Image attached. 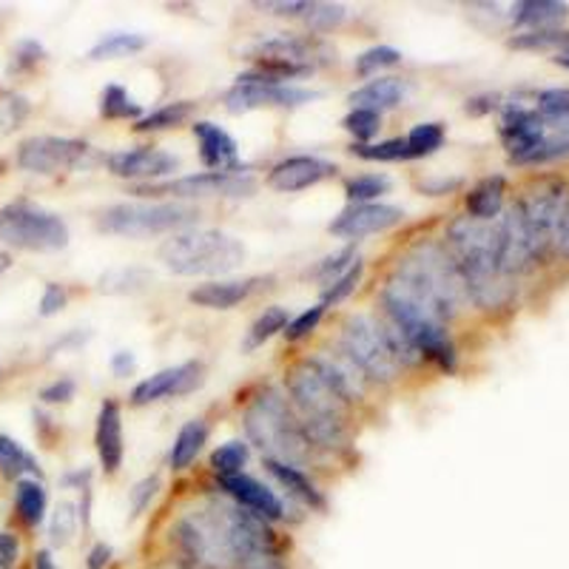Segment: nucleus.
<instances>
[{
	"label": "nucleus",
	"instance_id": "nucleus-62",
	"mask_svg": "<svg viewBox=\"0 0 569 569\" xmlns=\"http://www.w3.org/2000/svg\"><path fill=\"white\" fill-rule=\"evenodd\" d=\"M552 60H556L558 66H563V69H569V49H567V52L556 54V58H552Z\"/></svg>",
	"mask_w": 569,
	"mask_h": 569
},
{
	"label": "nucleus",
	"instance_id": "nucleus-61",
	"mask_svg": "<svg viewBox=\"0 0 569 569\" xmlns=\"http://www.w3.org/2000/svg\"><path fill=\"white\" fill-rule=\"evenodd\" d=\"M9 268H12V257H9V253L3 251V248H0V277H3V273H7Z\"/></svg>",
	"mask_w": 569,
	"mask_h": 569
},
{
	"label": "nucleus",
	"instance_id": "nucleus-7",
	"mask_svg": "<svg viewBox=\"0 0 569 569\" xmlns=\"http://www.w3.org/2000/svg\"><path fill=\"white\" fill-rule=\"evenodd\" d=\"M0 240L18 251H63L69 246V226L58 213L32 202H9L0 208Z\"/></svg>",
	"mask_w": 569,
	"mask_h": 569
},
{
	"label": "nucleus",
	"instance_id": "nucleus-31",
	"mask_svg": "<svg viewBox=\"0 0 569 569\" xmlns=\"http://www.w3.org/2000/svg\"><path fill=\"white\" fill-rule=\"evenodd\" d=\"M288 322H291V313L284 311V308H279V305L266 308V311L253 319L251 328H248V337H246V342H242V350H246V353H253V350L262 348L268 339L277 337V333H282V330L288 328Z\"/></svg>",
	"mask_w": 569,
	"mask_h": 569
},
{
	"label": "nucleus",
	"instance_id": "nucleus-35",
	"mask_svg": "<svg viewBox=\"0 0 569 569\" xmlns=\"http://www.w3.org/2000/svg\"><path fill=\"white\" fill-rule=\"evenodd\" d=\"M100 114L106 120H134L137 123L142 117V109L140 103L131 100V94L123 86H106L103 94H100Z\"/></svg>",
	"mask_w": 569,
	"mask_h": 569
},
{
	"label": "nucleus",
	"instance_id": "nucleus-26",
	"mask_svg": "<svg viewBox=\"0 0 569 569\" xmlns=\"http://www.w3.org/2000/svg\"><path fill=\"white\" fill-rule=\"evenodd\" d=\"M569 14L567 3L558 0H525L512 7V20L518 27H530V32H543V29H556Z\"/></svg>",
	"mask_w": 569,
	"mask_h": 569
},
{
	"label": "nucleus",
	"instance_id": "nucleus-40",
	"mask_svg": "<svg viewBox=\"0 0 569 569\" xmlns=\"http://www.w3.org/2000/svg\"><path fill=\"white\" fill-rule=\"evenodd\" d=\"M512 49H530V52H547L556 49V54L569 49V32L563 29H543V32H525L510 40Z\"/></svg>",
	"mask_w": 569,
	"mask_h": 569
},
{
	"label": "nucleus",
	"instance_id": "nucleus-4",
	"mask_svg": "<svg viewBox=\"0 0 569 569\" xmlns=\"http://www.w3.org/2000/svg\"><path fill=\"white\" fill-rule=\"evenodd\" d=\"M160 262L177 277H222L246 262V246L217 228L177 231L160 248Z\"/></svg>",
	"mask_w": 569,
	"mask_h": 569
},
{
	"label": "nucleus",
	"instance_id": "nucleus-3",
	"mask_svg": "<svg viewBox=\"0 0 569 569\" xmlns=\"http://www.w3.org/2000/svg\"><path fill=\"white\" fill-rule=\"evenodd\" d=\"M246 433L251 445L262 450V456L282 465H293L302 470L313 456L311 439L305 436L297 410L279 390H266L246 408Z\"/></svg>",
	"mask_w": 569,
	"mask_h": 569
},
{
	"label": "nucleus",
	"instance_id": "nucleus-50",
	"mask_svg": "<svg viewBox=\"0 0 569 569\" xmlns=\"http://www.w3.org/2000/svg\"><path fill=\"white\" fill-rule=\"evenodd\" d=\"M46 58V49L38 43V40H20L18 46H14L12 52V66H9V71H32L34 66L43 63Z\"/></svg>",
	"mask_w": 569,
	"mask_h": 569
},
{
	"label": "nucleus",
	"instance_id": "nucleus-5",
	"mask_svg": "<svg viewBox=\"0 0 569 569\" xmlns=\"http://www.w3.org/2000/svg\"><path fill=\"white\" fill-rule=\"evenodd\" d=\"M200 217L194 206L186 202H117L98 213V228L114 237H154V233L182 231Z\"/></svg>",
	"mask_w": 569,
	"mask_h": 569
},
{
	"label": "nucleus",
	"instance_id": "nucleus-27",
	"mask_svg": "<svg viewBox=\"0 0 569 569\" xmlns=\"http://www.w3.org/2000/svg\"><path fill=\"white\" fill-rule=\"evenodd\" d=\"M505 177H485V180L467 194V217H476V220H496L498 213L505 211Z\"/></svg>",
	"mask_w": 569,
	"mask_h": 569
},
{
	"label": "nucleus",
	"instance_id": "nucleus-54",
	"mask_svg": "<svg viewBox=\"0 0 569 569\" xmlns=\"http://www.w3.org/2000/svg\"><path fill=\"white\" fill-rule=\"evenodd\" d=\"M157 487H160V479H157V476H151V479H142L140 485H134V490L129 492L131 516H140V512L151 505V498H154Z\"/></svg>",
	"mask_w": 569,
	"mask_h": 569
},
{
	"label": "nucleus",
	"instance_id": "nucleus-23",
	"mask_svg": "<svg viewBox=\"0 0 569 569\" xmlns=\"http://www.w3.org/2000/svg\"><path fill=\"white\" fill-rule=\"evenodd\" d=\"M94 445H98L100 465L109 476H114L123 465V413L114 399H106L98 413V430H94Z\"/></svg>",
	"mask_w": 569,
	"mask_h": 569
},
{
	"label": "nucleus",
	"instance_id": "nucleus-45",
	"mask_svg": "<svg viewBox=\"0 0 569 569\" xmlns=\"http://www.w3.org/2000/svg\"><path fill=\"white\" fill-rule=\"evenodd\" d=\"M401 60V52L399 49H393V46H373V49H368V52H362L359 58H356V74L359 78H370V74H376L379 69H390V66H396Z\"/></svg>",
	"mask_w": 569,
	"mask_h": 569
},
{
	"label": "nucleus",
	"instance_id": "nucleus-38",
	"mask_svg": "<svg viewBox=\"0 0 569 569\" xmlns=\"http://www.w3.org/2000/svg\"><path fill=\"white\" fill-rule=\"evenodd\" d=\"M408 140L410 160L416 157H430L445 146V126L441 123H419L410 129V134L405 137Z\"/></svg>",
	"mask_w": 569,
	"mask_h": 569
},
{
	"label": "nucleus",
	"instance_id": "nucleus-30",
	"mask_svg": "<svg viewBox=\"0 0 569 569\" xmlns=\"http://www.w3.org/2000/svg\"><path fill=\"white\" fill-rule=\"evenodd\" d=\"M14 510L27 527H40L46 518V490L38 479H20L14 490Z\"/></svg>",
	"mask_w": 569,
	"mask_h": 569
},
{
	"label": "nucleus",
	"instance_id": "nucleus-36",
	"mask_svg": "<svg viewBox=\"0 0 569 569\" xmlns=\"http://www.w3.org/2000/svg\"><path fill=\"white\" fill-rule=\"evenodd\" d=\"M80 527V510L71 501H60L52 512V525H49V541H52L54 550H63L74 541Z\"/></svg>",
	"mask_w": 569,
	"mask_h": 569
},
{
	"label": "nucleus",
	"instance_id": "nucleus-28",
	"mask_svg": "<svg viewBox=\"0 0 569 569\" xmlns=\"http://www.w3.org/2000/svg\"><path fill=\"white\" fill-rule=\"evenodd\" d=\"M208 441V425L202 419H191L180 427L174 445H171L169 465L171 470H186V467L194 465V459L200 456L202 445Z\"/></svg>",
	"mask_w": 569,
	"mask_h": 569
},
{
	"label": "nucleus",
	"instance_id": "nucleus-13",
	"mask_svg": "<svg viewBox=\"0 0 569 569\" xmlns=\"http://www.w3.org/2000/svg\"><path fill=\"white\" fill-rule=\"evenodd\" d=\"M322 94L299 86H273V83H237L226 91V109L231 114H246L253 109H297V106L313 103Z\"/></svg>",
	"mask_w": 569,
	"mask_h": 569
},
{
	"label": "nucleus",
	"instance_id": "nucleus-10",
	"mask_svg": "<svg viewBox=\"0 0 569 569\" xmlns=\"http://www.w3.org/2000/svg\"><path fill=\"white\" fill-rule=\"evenodd\" d=\"M521 213H525L527 228H530L532 246H536L538 259L556 248L558 228H561L563 213L569 206V188L561 180H541L527 191L525 200H518Z\"/></svg>",
	"mask_w": 569,
	"mask_h": 569
},
{
	"label": "nucleus",
	"instance_id": "nucleus-11",
	"mask_svg": "<svg viewBox=\"0 0 569 569\" xmlns=\"http://www.w3.org/2000/svg\"><path fill=\"white\" fill-rule=\"evenodd\" d=\"M86 154H89V142L74 140V137L38 134L20 142L18 166L29 174L52 177L60 171L78 169Z\"/></svg>",
	"mask_w": 569,
	"mask_h": 569
},
{
	"label": "nucleus",
	"instance_id": "nucleus-17",
	"mask_svg": "<svg viewBox=\"0 0 569 569\" xmlns=\"http://www.w3.org/2000/svg\"><path fill=\"white\" fill-rule=\"evenodd\" d=\"M251 58L257 60H282V63L305 66V69H317V63L330 60V49L325 40L308 38V34H288L279 32L273 38L259 40L251 49Z\"/></svg>",
	"mask_w": 569,
	"mask_h": 569
},
{
	"label": "nucleus",
	"instance_id": "nucleus-43",
	"mask_svg": "<svg viewBox=\"0 0 569 569\" xmlns=\"http://www.w3.org/2000/svg\"><path fill=\"white\" fill-rule=\"evenodd\" d=\"M362 271H365L362 259H356L348 271L339 273L337 279H330V282L322 288V305H325V308H328V305H339L342 299H348L350 293L356 291L359 279H362Z\"/></svg>",
	"mask_w": 569,
	"mask_h": 569
},
{
	"label": "nucleus",
	"instance_id": "nucleus-6",
	"mask_svg": "<svg viewBox=\"0 0 569 569\" xmlns=\"http://www.w3.org/2000/svg\"><path fill=\"white\" fill-rule=\"evenodd\" d=\"M342 350L356 368L362 370L368 382H393L399 376L401 362L390 345L388 330L382 319L368 317V313H350L342 322Z\"/></svg>",
	"mask_w": 569,
	"mask_h": 569
},
{
	"label": "nucleus",
	"instance_id": "nucleus-48",
	"mask_svg": "<svg viewBox=\"0 0 569 569\" xmlns=\"http://www.w3.org/2000/svg\"><path fill=\"white\" fill-rule=\"evenodd\" d=\"M29 114V100L0 89V131H14Z\"/></svg>",
	"mask_w": 569,
	"mask_h": 569
},
{
	"label": "nucleus",
	"instance_id": "nucleus-20",
	"mask_svg": "<svg viewBox=\"0 0 569 569\" xmlns=\"http://www.w3.org/2000/svg\"><path fill=\"white\" fill-rule=\"evenodd\" d=\"M337 174V166L328 160H319V157H288V160L277 162L271 171H268V186L273 191H282V194H297L305 188L317 186V182L328 180V177Z\"/></svg>",
	"mask_w": 569,
	"mask_h": 569
},
{
	"label": "nucleus",
	"instance_id": "nucleus-32",
	"mask_svg": "<svg viewBox=\"0 0 569 569\" xmlns=\"http://www.w3.org/2000/svg\"><path fill=\"white\" fill-rule=\"evenodd\" d=\"M149 40L142 34H129V32H111L106 38H100L98 43L91 46L89 58L91 60H117V58H129V54H137L146 49Z\"/></svg>",
	"mask_w": 569,
	"mask_h": 569
},
{
	"label": "nucleus",
	"instance_id": "nucleus-16",
	"mask_svg": "<svg viewBox=\"0 0 569 569\" xmlns=\"http://www.w3.org/2000/svg\"><path fill=\"white\" fill-rule=\"evenodd\" d=\"M180 169V157L169 151L154 149V146H140V149L117 151L109 157V171L120 180H137L140 186L157 182L162 177H171Z\"/></svg>",
	"mask_w": 569,
	"mask_h": 569
},
{
	"label": "nucleus",
	"instance_id": "nucleus-56",
	"mask_svg": "<svg viewBox=\"0 0 569 569\" xmlns=\"http://www.w3.org/2000/svg\"><path fill=\"white\" fill-rule=\"evenodd\" d=\"M134 368H137V359L134 353H129V350H117V353L111 356V370H114V376H120V379L134 373Z\"/></svg>",
	"mask_w": 569,
	"mask_h": 569
},
{
	"label": "nucleus",
	"instance_id": "nucleus-9",
	"mask_svg": "<svg viewBox=\"0 0 569 569\" xmlns=\"http://www.w3.org/2000/svg\"><path fill=\"white\" fill-rule=\"evenodd\" d=\"M421 282L436 293V297L445 302V308L450 313H459L467 302V288L465 279H461L459 266H456L453 253L447 251L445 246L433 240H425L401 259Z\"/></svg>",
	"mask_w": 569,
	"mask_h": 569
},
{
	"label": "nucleus",
	"instance_id": "nucleus-52",
	"mask_svg": "<svg viewBox=\"0 0 569 569\" xmlns=\"http://www.w3.org/2000/svg\"><path fill=\"white\" fill-rule=\"evenodd\" d=\"M66 302H69V291H66L63 284L49 282L43 288V297H40V305H38L40 317H54V313L63 311Z\"/></svg>",
	"mask_w": 569,
	"mask_h": 569
},
{
	"label": "nucleus",
	"instance_id": "nucleus-59",
	"mask_svg": "<svg viewBox=\"0 0 569 569\" xmlns=\"http://www.w3.org/2000/svg\"><path fill=\"white\" fill-rule=\"evenodd\" d=\"M556 248L563 253V257H569V206H567V213H563L561 220V228H558V237H556Z\"/></svg>",
	"mask_w": 569,
	"mask_h": 569
},
{
	"label": "nucleus",
	"instance_id": "nucleus-33",
	"mask_svg": "<svg viewBox=\"0 0 569 569\" xmlns=\"http://www.w3.org/2000/svg\"><path fill=\"white\" fill-rule=\"evenodd\" d=\"M194 114V103L191 100H177V103H166L162 109L151 111V114H142L134 123V131H166L177 129Z\"/></svg>",
	"mask_w": 569,
	"mask_h": 569
},
{
	"label": "nucleus",
	"instance_id": "nucleus-46",
	"mask_svg": "<svg viewBox=\"0 0 569 569\" xmlns=\"http://www.w3.org/2000/svg\"><path fill=\"white\" fill-rule=\"evenodd\" d=\"M149 282V273L137 271V268H123V271H109L106 277H100V291L103 293H129L140 291L142 284Z\"/></svg>",
	"mask_w": 569,
	"mask_h": 569
},
{
	"label": "nucleus",
	"instance_id": "nucleus-2",
	"mask_svg": "<svg viewBox=\"0 0 569 569\" xmlns=\"http://www.w3.org/2000/svg\"><path fill=\"white\" fill-rule=\"evenodd\" d=\"M288 393L302 421L305 436L313 447H339L348 439V401L333 390V385L319 373L311 359L288 370Z\"/></svg>",
	"mask_w": 569,
	"mask_h": 569
},
{
	"label": "nucleus",
	"instance_id": "nucleus-51",
	"mask_svg": "<svg viewBox=\"0 0 569 569\" xmlns=\"http://www.w3.org/2000/svg\"><path fill=\"white\" fill-rule=\"evenodd\" d=\"M356 262V253H353V248H345V251H339V253H333V257H325L322 262H319L317 266V277L322 279L325 284L330 282V279H337L339 273H345L348 271L350 266H353Z\"/></svg>",
	"mask_w": 569,
	"mask_h": 569
},
{
	"label": "nucleus",
	"instance_id": "nucleus-63",
	"mask_svg": "<svg viewBox=\"0 0 569 569\" xmlns=\"http://www.w3.org/2000/svg\"><path fill=\"white\" fill-rule=\"evenodd\" d=\"M0 569H3V567H0Z\"/></svg>",
	"mask_w": 569,
	"mask_h": 569
},
{
	"label": "nucleus",
	"instance_id": "nucleus-60",
	"mask_svg": "<svg viewBox=\"0 0 569 569\" xmlns=\"http://www.w3.org/2000/svg\"><path fill=\"white\" fill-rule=\"evenodd\" d=\"M32 569H58V563H54L52 552H49V550H38V552H34Z\"/></svg>",
	"mask_w": 569,
	"mask_h": 569
},
{
	"label": "nucleus",
	"instance_id": "nucleus-53",
	"mask_svg": "<svg viewBox=\"0 0 569 569\" xmlns=\"http://www.w3.org/2000/svg\"><path fill=\"white\" fill-rule=\"evenodd\" d=\"M74 390H78V385L71 382L69 376H63V379L46 385V388L40 390V401H46V405H66V401L74 399Z\"/></svg>",
	"mask_w": 569,
	"mask_h": 569
},
{
	"label": "nucleus",
	"instance_id": "nucleus-14",
	"mask_svg": "<svg viewBox=\"0 0 569 569\" xmlns=\"http://www.w3.org/2000/svg\"><path fill=\"white\" fill-rule=\"evenodd\" d=\"M498 134L505 142L507 154L512 162H521L532 154L547 137V123L538 117L536 109H527L521 103H507L501 109V126H498Z\"/></svg>",
	"mask_w": 569,
	"mask_h": 569
},
{
	"label": "nucleus",
	"instance_id": "nucleus-41",
	"mask_svg": "<svg viewBox=\"0 0 569 569\" xmlns=\"http://www.w3.org/2000/svg\"><path fill=\"white\" fill-rule=\"evenodd\" d=\"M248 445L242 441H228V445L217 447L211 453V470L220 476V479H228V476H237L242 472V467L248 465Z\"/></svg>",
	"mask_w": 569,
	"mask_h": 569
},
{
	"label": "nucleus",
	"instance_id": "nucleus-42",
	"mask_svg": "<svg viewBox=\"0 0 569 569\" xmlns=\"http://www.w3.org/2000/svg\"><path fill=\"white\" fill-rule=\"evenodd\" d=\"M569 157V129H547L543 142L527 157L521 166H538V162H556Z\"/></svg>",
	"mask_w": 569,
	"mask_h": 569
},
{
	"label": "nucleus",
	"instance_id": "nucleus-8",
	"mask_svg": "<svg viewBox=\"0 0 569 569\" xmlns=\"http://www.w3.org/2000/svg\"><path fill=\"white\" fill-rule=\"evenodd\" d=\"M257 191V182L242 171H202V174L177 177V180L162 182H146V186H134L131 194L142 197V200H160V197H171L177 200H197V197H251Z\"/></svg>",
	"mask_w": 569,
	"mask_h": 569
},
{
	"label": "nucleus",
	"instance_id": "nucleus-22",
	"mask_svg": "<svg viewBox=\"0 0 569 569\" xmlns=\"http://www.w3.org/2000/svg\"><path fill=\"white\" fill-rule=\"evenodd\" d=\"M266 279L262 277H248V279H213V282L200 284L194 291L188 293V299L208 311H231L240 302L262 288Z\"/></svg>",
	"mask_w": 569,
	"mask_h": 569
},
{
	"label": "nucleus",
	"instance_id": "nucleus-19",
	"mask_svg": "<svg viewBox=\"0 0 569 569\" xmlns=\"http://www.w3.org/2000/svg\"><path fill=\"white\" fill-rule=\"evenodd\" d=\"M220 487L226 490V496L231 498L233 505L242 507V510H248V512H253V516L266 518L268 525L288 518L282 498H279L273 490H268V487L262 485V481L253 479V476L237 472V476L220 479Z\"/></svg>",
	"mask_w": 569,
	"mask_h": 569
},
{
	"label": "nucleus",
	"instance_id": "nucleus-39",
	"mask_svg": "<svg viewBox=\"0 0 569 569\" xmlns=\"http://www.w3.org/2000/svg\"><path fill=\"white\" fill-rule=\"evenodd\" d=\"M350 154L362 157V160L370 162H399V160H410V151H408V140H385V142H368V146H359L353 142L350 146Z\"/></svg>",
	"mask_w": 569,
	"mask_h": 569
},
{
	"label": "nucleus",
	"instance_id": "nucleus-47",
	"mask_svg": "<svg viewBox=\"0 0 569 569\" xmlns=\"http://www.w3.org/2000/svg\"><path fill=\"white\" fill-rule=\"evenodd\" d=\"M345 14H348V9L342 3H311V9L305 12V23L313 32H330L342 23Z\"/></svg>",
	"mask_w": 569,
	"mask_h": 569
},
{
	"label": "nucleus",
	"instance_id": "nucleus-24",
	"mask_svg": "<svg viewBox=\"0 0 569 569\" xmlns=\"http://www.w3.org/2000/svg\"><path fill=\"white\" fill-rule=\"evenodd\" d=\"M408 94H410L408 80L379 78L365 83L362 89H356L348 100L353 109H368V111H376V114H382V111L396 109V106L405 103Z\"/></svg>",
	"mask_w": 569,
	"mask_h": 569
},
{
	"label": "nucleus",
	"instance_id": "nucleus-25",
	"mask_svg": "<svg viewBox=\"0 0 569 569\" xmlns=\"http://www.w3.org/2000/svg\"><path fill=\"white\" fill-rule=\"evenodd\" d=\"M266 467L273 479H277L279 485L288 490V496L297 498L299 505L311 507V510H319V512L328 507L322 490H319V487L313 485L308 476H305V470H299V467H293V465H282V461H271V459H266Z\"/></svg>",
	"mask_w": 569,
	"mask_h": 569
},
{
	"label": "nucleus",
	"instance_id": "nucleus-21",
	"mask_svg": "<svg viewBox=\"0 0 569 569\" xmlns=\"http://www.w3.org/2000/svg\"><path fill=\"white\" fill-rule=\"evenodd\" d=\"M191 131L200 146V162L208 171H242L240 149L226 129L208 123V120H197Z\"/></svg>",
	"mask_w": 569,
	"mask_h": 569
},
{
	"label": "nucleus",
	"instance_id": "nucleus-15",
	"mask_svg": "<svg viewBox=\"0 0 569 569\" xmlns=\"http://www.w3.org/2000/svg\"><path fill=\"white\" fill-rule=\"evenodd\" d=\"M206 382V368L202 362H186L177 368H166L160 373L142 379L134 390H131V405L134 408H146L151 401L160 399H177V396L194 393Z\"/></svg>",
	"mask_w": 569,
	"mask_h": 569
},
{
	"label": "nucleus",
	"instance_id": "nucleus-49",
	"mask_svg": "<svg viewBox=\"0 0 569 569\" xmlns=\"http://www.w3.org/2000/svg\"><path fill=\"white\" fill-rule=\"evenodd\" d=\"M322 317H325V305L322 302L313 305V308H308V311H302L297 319L288 322V328L282 330L284 339H288V342H299V339L308 337L311 330H317V325L322 322Z\"/></svg>",
	"mask_w": 569,
	"mask_h": 569
},
{
	"label": "nucleus",
	"instance_id": "nucleus-55",
	"mask_svg": "<svg viewBox=\"0 0 569 569\" xmlns=\"http://www.w3.org/2000/svg\"><path fill=\"white\" fill-rule=\"evenodd\" d=\"M20 561V541L14 532L0 530V567L14 569Z\"/></svg>",
	"mask_w": 569,
	"mask_h": 569
},
{
	"label": "nucleus",
	"instance_id": "nucleus-58",
	"mask_svg": "<svg viewBox=\"0 0 569 569\" xmlns=\"http://www.w3.org/2000/svg\"><path fill=\"white\" fill-rule=\"evenodd\" d=\"M111 561V547L109 543L98 541L89 550V558H86V569H106Z\"/></svg>",
	"mask_w": 569,
	"mask_h": 569
},
{
	"label": "nucleus",
	"instance_id": "nucleus-18",
	"mask_svg": "<svg viewBox=\"0 0 569 569\" xmlns=\"http://www.w3.org/2000/svg\"><path fill=\"white\" fill-rule=\"evenodd\" d=\"M405 220V211L396 206H382V202H368V206H350L337 220L330 222L328 231L342 240H362L370 233L390 231Z\"/></svg>",
	"mask_w": 569,
	"mask_h": 569
},
{
	"label": "nucleus",
	"instance_id": "nucleus-29",
	"mask_svg": "<svg viewBox=\"0 0 569 569\" xmlns=\"http://www.w3.org/2000/svg\"><path fill=\"white\" fill-rule=\"evenodd\" d=\"M0 472L7 476V479H40L43 470H40L38 459H34L29 450L18 445L9 436H0Z\"/></svg>",
	"mask_w": 569,
	"mask_h": 569
},
{
	"label": "nucleus",
	"instance_id": "nucleus-1",
	"mask_svg": "<svg viewBox=\"0 0 569 569\" xmlns=\"http://www.w3.org/2000/svg\"><path fill=\"white\" fill-rule=\"evenodd\" d=\"M496 220L456 217L447 226V251L453 253L459 266L467 299H472L485 311L505 308L512 297V279L498 266Z\"/></svg>",
	"mask_w": 569,
	"mask_h": 569
},
{
	"label": "nucleus",
	"instance_id": "nucleus-37",
	"mask_svg": "<svg viewBox=\"0 0 569 569\" xmlns=\"http://www.w3.org/2000/svg\"><path fill=\"white\" fill-rule=\"evenodd\" d=\"M390 191V177L385 174H362V177H350L345 182V194L353 206H368V202L379 200L382 194Z\"/></svg>",
	"mask_w": 569,
	"mask_h": 569
},
{
	"label": "nucleus",
	"instance_id": "nucleus-34",
	"mask_svg": "<svg viewBox=\"0 0 569 569\" xmlns=\"http://www.w3.org/2000/svg\"><path fill=\"white\" fill-rule=\"evenodd\" d=\"M536 111L547 129H569V89H547L536 98Z\"/></svg>",
	"mask_w": 569,
	"mask_h": 569
},
{
	"label": "nucleus",
	"instance_id": "nucleus-57",
	"mask_svg": "<svg viewBox=\"0 0 569 569\" xmlns=\"http://www.w3.org/2000/svg\"><path fill=\"white\" fill-rule=\"evenodd\" d=\"M259 7L273 9V14H288V18H299V14H302L305 18V12L311 9V3H308V0H291V3H259Z\"/></svg>",
	"mask_w": 569,
	"mask_h": 569
},
{
	"label": "nucleus",
	"instance_id": "nucleus-12",
	"mask_svg": "<svg viewBox=\"0 0 569 569\" xmlns=\"http://www.w3.org/2000/svg\"><path fill=\"white\" fill-rule=\"evenodd\" d=\"M498 266L507 277H518V273L530 271L538 259L536 246H532L530 228H527L525 213H521V206H510L498 213Z\"/></svg>",
	"mask_w": 569,
	"mask_h": 569
},
{
	"label": "nucleus",
	"instance_id": "nucleus-44",
	"mask_svg": "<svg viewBox=\"0 0 569 569\" xmlns=\"http://www.w3.org/2000/svg\"><path fill=\"white\" fill-rule=\"evenodd\" d=\"M342 126L348 134L356 137L359 146H368V142L379 134V129H382V114H376V111L368 109H350V114L345 117Z\"/></svg>",
	"mask_w": 569,
	"mask_h": 569
}]
</instances>
